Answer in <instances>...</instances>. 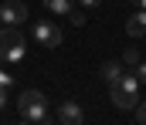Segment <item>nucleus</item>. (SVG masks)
<instances>
[{
    "mask_svg": "<svg viewBox=\"0 0 146 125\" xmlns=\"http://www.w3.org/2000/svg\"><path fill=\"white\" fill-rule=\"evenodd\" d=\"M17 112H21L27 122H44V118H48V95L37 91V88L21 91V98H17Z\"/></svg>",
    "mask_w": 146,
    "mask_h": 125,
    "instance_id": "1",
    "label": "nucleus"
},
{
    "mask_svg": "<svg viewBox=\"0 0 146 125\" xmlns=\"http://www.w3.org/2000/svg\"><path fill=\"white\" fill-rule=\"evenodd\" d=\"M0 61H7V64H21L24 61V34L17 27L0 24Z\"/></svg>",
    "mask_w": 146,
    "mask_h": 125,
    "instance_id": "2",
    "label": "nucleus"
},
{
    "mask_svg": "<svg viewBox=\"0 0 146 125\" xmlns=\"http://www.w3.org/2000/svg\"><path fill=\"white\" fill-rule=\"evenodd\" d=\"M109 91H112V105H115V108H133V105H139V78H136V71H133V75H122Z\"/></svg>",
    "mask_w": 146,
    "mask_h": 125,
    "instance_id": "3",
    "label": "nucleus"
},
{
    "mask_svg": "<svg viewBox=\"0 0 146 125\" xmlns=\"http://www.w3.org/2000/svg\"><path fill=\"white\" fill-rule=\"evenodd\" d=\"M31 34H34V41H37V44H44V47H58V44L65 41V34H61V31H58L51 20H37Z\"/></svg>",
    "mask_w": 146,
    "mask_h": 125,
    "instance_id": "4",
    "label": "nucleus"
},
{
    "mask_svg": "<svg viewBox=\"0 0 146 125\" xmlns=\"http://www.w3.org/2000/svg\"><path fill=\"white\" fill-rule=\"evenodd\" d=\"M24 20H27V3H21V0H7V3H0V24L17 27V24H24Z\"/></svg>",
    "mask_w": 146,
    "mask_h": 125,
    "instance_id": "5",
    "label": "nucleus"
},
{
    "mask_svg": "<svg viewBox=\"0 0 146 125\" xmlns=\"http://www.w3.org/2000/svg\"><path fill=\"white\" fill-rule=\"evenodd\" d=\"M58 118H61V125H82L85 112H82V105H78V101L65 98V101L58 105Z\"/></svg>",
    "mask_w": 146,
    "mask_h": 125,
    "instance_id": "6",
    "label": "nucleus"
},
{
    "mask_svg": "<svg viewBox=\"0 0 146 125\" xmlns=\"http://www.w3.org/2000/svg\"><path fill=\"white\" fill-rule=\"evenodd\" d=\"M126 34H129V37H143V34H146V10L136 7V14L126 20Z\"/></svg>",
    "mask_w": 146,
    "mask_h": 125,
    "instance_id": "7",
    "label": "nucleus"
},
{
    "mask_svg": "<svg viewBox=\"0 0 146 125\" xmlns=\"http://www.w3.org/2000/svg\"><path fill=\"white\" fill-rule=\"evenodd\" d=\"M99 75H102V81H109V88H112V84H115L122 75H126V64H122V61H106Z\"/></svg>",
    "mask_w": 146,
    "mask_h": 125,
    "instance_id": "8",
    "label": "nucleus"
},
{
    "mask_svg": "<svg viewBox=\"0 0 146 125\" xmlns=\"http://www.w3.org/2000/svg\"><path fill=\"white\" fill-rule=\"evenodd\" d=\"M41 3H44L48 10H54L58 17H68V14L75 10V0H41Z\"/></svg>",
    "mask_w": 146,
    "mask_h": 125,
    "instance_id": "9",
    "label": "nucleus"
},
{
    "mask_svg": "<svg viewBox=\"0 0 146 125\" xmlns=\"http://www.w3.org/2000/svg\"><path fill=\"white\" fill-rule=\"evenodd\" d=\"M139 61H143V58H139V51H136V47H129V51L122 54V64H126V68H136Z\"/></svg>",
    "mask_w": 146,
    "mask_h": 125,
    "instance_id": "10",
    "label": "nucleus"
},
{
    "mask_svg": "<svg viewBox=\"0 0 146 125\" xmlns=\"http://www.w3.org/2000/svg\"><path fill=\"white\" fill-rule=\"evenodd\" d=\"M78 7H82V10H99L102 0H78Z\"/></svg>",
    "mask_w": 146,
    "mask_h": 125,
    "instance_id": "11",
    "label": "nucleus"
},
{
    "mask_svg": "<svg viewBox=\"0 0 146 125\" xmlns=\"http://www.w3.org/2000/svg\"><path fill=\"white\" fill-rule=\"evenodd\" d=\"M68 17H72V24H75V27H82V24H85V10H72Z\"/></svg>",
    "mask_w": 146,
    "mask_h": 125,
    "instance_id": "12",
    "label": "nucleus"
},
{
    "mask_svg": "<svg viewBox=\"0 0 146 125\" xmlns=\"http://www.w3.org/2000/svg\"><path fill=\"white\" fill-rule=\"evenodd\" d=\"M136 78H139V84H146V61L136 64Z\"/></svg>",
    "mask_w": 146,
    "mask_h": 125,
    "instance_id": "13",
    "label": "nucleus"
},
{
    "mask_svg": "<svg viewBox=\"0 0 146 125\" xmlns=\"http://www.w3.org/2000/svg\"><path fill=\"white\" fill-rule=\"evenodd\" d=\"M136 118H139V125H146V101L136 105Z\"/></svg>",
    "mask_w": 146,
    "mask_h": 125,
    "instance_id": "14",
    "label": "nucleus"
},
{
    "mask_svg": "<svg viewBox=\"0 0 146 125\" xmlns=\"http://www.w3.org/2000/svg\"><path fill=\"white\" fill-rule=\"evenodd\" d=\"M3 105H7V95H3V88H0V112H3Z\"/></svg>",
    "mask_w": 146,
    "mask_h": 125,
    "instance_id": "15",
    "label": "nucleus"
},
{
    "mask_svg": "<svg viewBox=\"0 0 146 125\" xmlns=\"http://www.w3.org/2000/svg\"><path fill=\"white\" fill-rule=\"evenodd\" d=\"M133 3H136V7H139V10H146V0H133Z\"/></svg>",
    "mask_w": 146,
    "mask_h": 125,
    "instance_id": "16",
    "label": "nucleus"
},
{
    "mask_svg": "<svg viewBox=\"0 0 146 125\" xmlns=\"http://www.w3.org/2000/svg\"><path fill=\"white\" fill-rule=\"evenodd\" d=\"M17 125H34V122H27V118H24V122H17Z\"/></svg>",
    "mask_w": 146,
    "mask_h": 125,
    "instance_id": "17",
    "label": "nucleus"
},
{
    "mask_svg": "<svg viewBox=\"0 0 146 125\" xmlns=\"http://www.w3.org/2000/svg\"><path fill=\"white\" fill-rule=\"evenodd\" d=\"M41 125H51V118H44V122H41Z\"/></svg>",
    "mask_w": 146,
    "mask_h": 125,
    "instance_id": "18",
    "label": "nucleus"
}]
</instances>
